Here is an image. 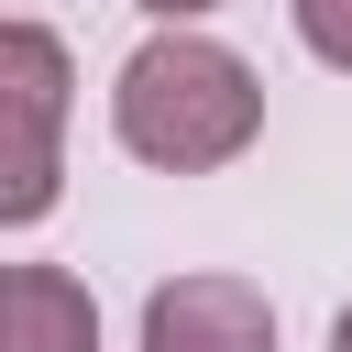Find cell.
Instances as JSON below:
<instances>
[{
  "label": "cell",
  "mask_w": 352,
  "mask_h": 352,
  "mask_svg": "<svg viewBox=\"0 0 352 352\" xmlns=\"http://www.w3.org/2000/svg\"><path fill=\"white\" fill-rule=\"evenodd\" d=\"M330 352H352V308H341V319H330Z\"/></svg>",
  "instance_id": "obj_7"
},
{
  "label": "cell",
  "mask_w": 352,
  "mask_h": 352,
  "mask_svg": "<svg viewBox=\"0 0 352 352\" xmlns=\"http://www.w3.org/2000/svg\"><path fill=\"white\" fill-rule=\"evenodd\" d=\"M143 11H154V22H209L220 0H143Z\"/></svg>",
  "instance_id": "obj_6"
},
{
  "label": "cell",
  "mask_w": 352,
  "mask_h": 352,
  "mask_svg": "<svg viewBox=\"0 0 352 352\" xmlns=\"http://www.w3.org/2000/svg\"><path fill=\"white\" fill-rule=\"evenodd\" d=\"M143 352H275V297L253 275H165L143 297Z\"/></svg>",
  "instance_id": "obj_3"
},
{
  "label": "cell",
  "mask_w": 352,
  "mask_h": 352,
  "mask_svg": "<svg viewBox=\"0 0 352 352\" xmlns=\"http://www.w3.org/2000/svg\"><path fill=\"white\" fill-rule=\"evenodd\" d=\"M66 110H77L66 33L0 11V231L55 220V198H66Z\"/></svg>",
  "instance_id": "obj_2"
},
{
  "label": "cell",
  "mask_w": 352,
  "mask_h": 352,
  "mask_svg": "<svg viewBox=\"0 0 352 352\" xmlns=\"http://www.w3.org/2000/svg\"><path fill=\"white\" fill-rule=\"evenodd\" d=\"M286 22H297V44L330 77H352V0H286Z\"/></svg>",
  "instance_id": "obj_5"
},
{
  "label": "cell",
  "mask_w": 352,
  "mask_h": 352,
  "mask_svg": "<svg viewBox=\"0 0 352 352\" xmlns=\"http://www.w3.org/2000/svg\"><path fill=\"white\" fill-rule=\"evenodd\" d=\"M0 352H99V297L66 264H0Z\"/></svg>",
  "instance_id": "obj_4"
},
{
  "label": "cell",
  "mask_w": 352,
  "mask_h": 352,
  "mask_svg": "<svg viewBox=\"0 0 352 352\" xmlns=\"http://www.w3.org/2000/svg\"><path fill=\"white\" fill-rule=\"evenodd\" d=\"M110 132L154 176H220L264 143V77L198 22H154L110 77Z\"/></svg>",
  "instance_id": "obj_1"
}]
</instances>
